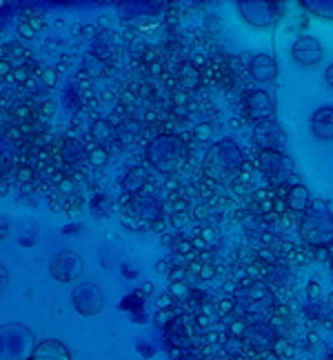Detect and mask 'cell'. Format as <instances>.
Instances as JSON below:
<instances>
[{"instance_id": "4316f807", "label": "cell", "mask_w": 333, "mask_h": 360, "mask_svg": "<svg viewBox=\"0 0 333 360\" xmlns=\"http://www.w3.org/2000/svg\"><path fill=\"white\" fill-rule=\"evenodd\" d=\"M296 243L294 240H287V238H282V243H280V247H278V256H285V258H289L291 254L296 252Z\"/></svg>"}, {"instance_id": "d4e9b609", "label": "cell", "mask_w": 333, "mask_h": 360, "mask_svg": "<svg viewBox=\"0 0 333 360\" xmlns=\"http://www.w3.org/2000/svg\"><path fill=\"white\" fill-rule=\"evenodd\" d=\"M229 336H225V334H220V331H214V329H209V331H204V342L209 345H218V342H225Z\"/></svg>"}, {"instance_id": "603a6c76", "label": "cell", "mask_w": 333, "mask_h": 360, "mask_svg": "<svg viewBox=\"0 0 333 360\" xmlns=\"http://www.w3.org/2000/svg\"><path fill=\"white\" fill-rule=\"evenodd\" d=\"M107 151L103 149V147H96L91 154H89V160H91V165H96V167H100V165H105L107 162Z\"/></svg>"}, {"instance_id": "9a60e30c", "label": "cell", "mask_w": 333, "mask_h": 360, "mask_svg": "<svg viewBox=\"0 0 333 360\" xmlns=\"http://www.w3.org/2000/svg\"><path fill=\"white\" fill-rule=\"evenodd\" d=\"M233 311H235V298H231V296H222V298L216 300V314H218L220 318H225V316H229V314H233Z\"/></svg>"}, {"instance_id": "f907efd6", "label": "cell", "mask_w": 333, "mask_h": 360, "mask_svg": "<svg viewBox=\"0 0 333 360\" xmlns=\"http://www.w3.org/2000/svg\"><path fill=\"white\" fill-rule=\"evenodd\" d=\"M307 342L309 345H318V342H320V334H318V331H309V334H307Z\"/></svg>"}, {"instance_id": "8fae6325", "label": "cell", "mask_w": 333, "mask_h": 360, "mask_svg": "<svg viewBox=\"0 0 333 360\" xmlns=\"http://www.w3.org/2000/svg\"><path fill=\"white\" fill-rule=\"evenodd\" d=\"M278 252L275 249H269V247H258L256 249V260H260L265 267H275L278 265Z\"/></svg>"}, {"instance_id": "db71d44e", "label": "cell", "mask_w": 333, "mask_h": 360, "mask_svg": "<svg viewBox=\"0 0 333 360\" xmlns=\"http://www.w3.org/2000/svg\"><path fill=\"white\" fill-rule=\"evenodd\" d=\"M180 185H178V180L176 178H171V180H166V189H169V191H176Z\"/></svg>"}, {"instance_id": "7c38bea8", "label": "cell", "mask_w": 333, "mask_h": 360, "mask_svg": "<svg viewBox=\"0 0 333 360\" xmlns=\"http://www.w3.org/2000/svg\"><path fill=\"white\" fill-rule=\"evenodd\" d=\"M191 134H193V138H196L198 143H209L214 138V124L211 122H198Z\"/></svg>"}, {"instance_id": "c3c4849f", "label": "cell", "mask_w": 333, "mask_h": 360, "mask_svg": "<svg viewBox=\"0 0 333 360\" xmlns=\"http://www.w3.org/2000/svg\"><path fill=\"white\" fill-rule=\"evenodd\" d=\"M196 321H198V325H200V327H204V329L211 325V318L207 316V314H202V311L198 314V318H196Z\"/></svg>"}, {"instance_id": "6da1fadb", "label": "cell", "mask_w": 333, "mask_h": 360, "mask_svg": "<svg viewBox=\"0 0 333 360\" xmlns=\"http://www.w3.org/2000/svg\"><path fill=\"white\" fill-rule=\"evenodd\" d=\"M300 238L307 247H329L333 243V216L331 212L318 214L307 210L300 218Z\"/></svg>"}, {"instance_id": "7dc6e473", "label": "cell", "mask_w": 333, "mask_h": 360, "mask_svg": "<svg viewBox=\"0 0 333 360\" xmlns=\"http://www.w3.org/2000/svg\"><path fill=\"white\" fill-rule=\"evenodd\" d=\"M242 124H244V118H242V116H233V118L229 120V127H231V129H240Z\"/></svg>"}, {"instance_id": "836d02e7", "label": "cell", "mask_w": 333, "mask_h": 360, "mask_svg": "<svg viewBox=\"0 0 333 360\" xmlns=\"http://www.w3.org/2000/svg\"><path fill=\"white\" fill-rule=\"evenodd\" d=\"M156 304H158V309H169V307H171V304H174V296H171L169 292H166V294L158 296Z\"/></svg>"}, {"instance_id": "e575fe53", "label": "cell", "mask_w": 333, "mask_h": 360, "mask_svg": "<svg viewBox=\"0 0 333 360\" xmlns=\"http://www.w3.org/2000/svg\"><path fill=\"white\" fill-rule=\"evenodd\" d=\"M231 191L235 193V196H247V193H249V187H247L244 183H240L238 178H235L233 183H231Z\"/></svg>"}, {"instance_id": "ac0fdd59", "label": "cell", "mask_w": 333, "mask_h": 360, "mask_svg": "<svg viewBox=\"0 0 333 360\" xmlns=\"http://www.w3.org/2000/svg\"><path fill=\"white\" fill-rule=\"evenodd\" d=\"M247 329H249V325H247L244 318H235V321L229 325V336H233V338H242V336L247 334Z\"/></svg>"}, {"instance_id": "f6af8a7d", "label": "cell", "mask_w": 333, "mask_h": 360, "mask_svg": "<svg viewBox=\"0 0 333 360\" xmlns=\"http://www.w3.org/2000/svg\"><path fill=\"white\" fill-rule=\"evenodd\" d=\"M260 220H262V223H275V225H278V220H280V216H278L275 212H269V214H265V216H260Z\"/></svg>"}, {"instance_id": "484cf974", "label": "cell", "mask_w": 333, "mask_h": 360, "mask_svg": "<svg viewBox=\"0 0 333 360\" xmlns=\"http://www.w3.org/2000/svg\"><path fill=\"white\" fill-rule=\"evenodd\" d=\"M320 296H322V287H320V283H318V281H311V283L307 285V298H309L311 302H315V300H320Z\"/></svg>"}, {"instance_id": "9c48e42d", "label": "cell", "mask_w": 333, "mask_h": 360, "mask_svg": "<svg viewBox=\"0 0 333 360\" xmlns=\"http://www.w3.org/2000/svg\"><path fill=\"white\" fill-rule=\"evenodd\" d=\"M287 207H289V212L291 214H304L309 210V202H311V193L309 189L304 187V185H291L289 187V193H287V198H285Z\"/></svg>"}, {"instance_id": "30bf717a", "label": "cell", "mask_w": 333, "mask_h": 360, "mask_svg": "<svg viewBox=\"0 0 333 360\" xmlns=\"http://www.w3.org/2000/svg\"><path fill=\"white\" fill-rule=\"evenodd\" d=\"M36 360H69V352H67L65 345L49 340V342H43L38 347Z\"/></svg>"}, {"instance_id": "680465c9", "label": "cell", "mask_w": 333, "mask_h": 360, "mask_svg": "<svg viewBox=\"0 0 333 360\" xmlns=\"http://www.w3.org/2000/svg\"><path fill=\"white\" fill-rule=\"evenodd\" d=\"M143 292H145V294H151V292H154V285H151V283H145Z\"/></svg>"}, {"instance_id": "6f0895ef", "label": "cell", "mask_w": 333, "mask_h": 360, "mask_svg": "<svg viewBox=\"0 0 333 360\" xmlns=\"http://www.w3.org/2000/svg\"><path fill=\"white\" fill-rule=\"evenodd\" d=\"M162 243L164 245H176V238L174 236H162Z\"/></svg>"}, {"instance_id": "91938a15", "label": "cell", "mask_w": 333, "mask_h": 360, "mask_svg": "<svg viewBox=\"0 0 333 360\" xmlns=\"http://www.w3.org/2000/svg\"><path fill=\"white\" fill-rule=\"evenodd\" d=\"M60 189L63 191H72V183H69V180H65V183L60 185Z\"/></svg>"}, {"instance_id": "5b68a950", "label": "cell", "mask_w": 333, "mask_h": 360, "mask_svg": "<svg viewBox=\"0 0 333 360\" xmlns=\"http://www.w3.org/2000/svg\"><path fill=\"white\" fill-rule=\"evenodd\" d=\"M254 143L260 149H278V151H285L287 147V136L282 131L280 124L273 120H262L254 124Z\"/></svg>"}, {"instance_id": "f5cc1de1", "label": "cell", "mask_w": 333, "mask_h": 360, "mask_svg": "<svg viewBox=\"0 0 333 360\" xmlns=\"http://www.w3.org/2000/svg\"><path fill=\"white\" fill-rule=\"evenodd\" d=\"M202 65H207V56H202V53H198V56L196 58H193V67H202Z\"/></svg>"}, {"instance_id": "3957f363", "label": "cell", "mask_w": 333, "mask_h": 360, "mask_svg": "<svg viewBox=\"0 0 333 360\" xmlns=\"http://www.w3.org/2000/svg\"><path fill=\"white\" fill-rule=\"evenodd\" d=\"M235 7H238L240 16L256 30H267V27L275 25L278 16H280L278 3H238Z\"/></svg>"}, {"instance_id": "be15d7a7", "label": "cell", "mask_w": 333, "mask_h": 360, "mask_svg": "<svg viewBox=\"0 0 333 360\" xmlns=\"http://www.w3.org/2000/svg\"><path fill=\"white\" fill-rule=\"evenodd\" d=\"M329 304H331V307H333V292L329 294Z\"/></svg>"}, {"instance_id": "ffe728a7", "label": "cell", "mask_w": 333, "mask_h": 360, "mask_svg": "<svg viewBox=\"0 0 333 360\" xmlns=\"http://www.w3.org/2000/svg\"><path fill=\"white\" fill-rule=\"evenodd\" d=\"M222 345H225V352H227L229 356H240L242 349H244V347H242V340H240V338H233V336H229Z\"/></svg>"}, {"instance_id": "277c9868", "label": "cell", "mask_w": 333, "mask_h": 360, "mask_svg": "<svg viewBox=\"0 0 333 360\" xmlns=\"http://www.w3.org/2000/svg\"><path fill=\"white\" fill-rule=\"evenodd\" d=\"M291 58L300 67H315L325 58V47L313 36H298L291 45Z\"/></svg>"}, {"instance_id": "ee69618b", "label": "cell", "mask_w": 333, "mask_h": 360, "mask_svg": "<svg viewBox=\"0 0 333 360\" xmlns=\"http://www.w3.org/2000/svg\"><path fill=\"white\" fill-rule=\"evenodd\" d=\"M151 229L158 231V233H164L166 231V223H164L162 218H158V220H154V223H151Z\"/></svg>"}, {"instance_id": "e0dca14e", "label": "cell", "mask_w": 333, "mask_h": 360, "mask_svg": "<svg viewBox=\"0 0 333 360\" xmlns=\"http://www.w3.org/2000/svg\"><path fill=\"white\" fill-rule=\"evenodd\" d=\"M211 207L207 205V202H198L196 207H193V212H191V216L198 220V223H207V220H211Z\"/></svg>"}, {"instance_id": "4dcf8cb0", "label": "cell", "mask_w": 333, "mask_h": 360, "mask_svg": "<svg viewBox=\"0 0 333 360\" xmlns=\"http://www.w3.org/2000/svg\"><path fill=\"white\" fill-rule=\"evenodd\" d=\"M235 292H240V287H238V283H235V281H225V283H222V296H231L233 298V294Z\"/></svg>"}, {"instance_id": "ba28073f", "label": "cell", "mask_w": 333, "mask_h": 360, "mask_svg": "<svg viewBox=\"0 0 333 360\" xmlns=\"http://www.w3.org/2000/svg\"><path fill=\"white\" fill-rule=\"evenodd\" d=\"M311 131L318 141H333V107H320L311 116Z\"/></svg>"}, {"instance_id": "d6986e66", "label": "cell", "mask_w": 333, "mask_h": 360, "mask_svg": "<svg viewBox=\"0 0 333 360\" xmlns=\"http://www.w3.org/2000/svg\"><path fill=\"white\" fill-rule=\"evenodd\" d=\"M271 292H269V287L262 283V281H258L252 289H249V298L252 300H262V298H267Z\"/></svg>"}, {"instance_id": "7a4b0ae2", "label": "cell", "mask_w": 333, "mask_h": 360, "mask_svg": "<svg viewBox=\"0 0 333 360\" xmlns=\"http://www.w3.org/2000/svg\"><path fill=\"white\" fill-rule=\"evenodd\" d=\"M258 165L262 174H265L271 183L282 185L285 183V176H291L296 169L294 160H291L285 151H278V149H260L258 151Z\"/></svg>"}, {"instance_id": "9f6ffc18", "label": "cell", "mask_w": 333, "mask_h": 360, "mask_svg": "<svg viewBox=\"0 0 333 360\" xmlns=\"http://www.w3.org/2000/svg\"><path fill=\"white\" fill-rule=\"evenodd\" d=\"M45 78H47V85H53V82H56V74L53 72H47Z\"/></svg>"}, {"instance_id": "94428289", "label": "cell", "mask_w": 333, "mask_h": 360, "mask_svg": "<svg viewBox=\"0 0 333 360\" xmlns=\"http://www.w3.org/2000/svg\"><path fill=\"white\" fill-rule=\"evenodd\" d=\"M171 356H174V358H180V356H183V354H180V349L176 347V349H171Z\"/></svg>"}, {"instance_id": "7402d4cb", "label": "cell", "mask_w": 333, "mask_h": 360, "mask_svg": "<svg viewBox=\"0 0 333 360\" xmlns=\"http://www.w3.org/2000/svg\"><path fill=\"white\" fill-rule=\"evenodd\" d=\"M196 236H200V238H204L209 245H214V243H216V238H218V231H216V227H214V225H204V227L196 229Z\"/></svg>"}, {"instance_id": "f1b7e54d", "label": "cell", "mask_w": 333, "mask_h": 360, "mask_svg": "<svg viewBox=\"0 0 333 360\" xmlns=\"http://www.w3.org/2000/svg\"><path fill=\"white\" fill-rule=\"evenodd\" d=\"M309 210H311V212H318V214H327V212H329V202H327L325 198H311Z\"/></svg>"}, {"instance_id": "6125c7cd", "label": "cell", "mask_w": 333, "mask_h": 360, "mask_svg": "<svg viewBox=\"0 0 333 360\" xmlns=\"http://www.w3.org/2000/svg\"><path fill=\"white\" fill-rule=\"evenodd\" d=\"M329 256H331V260H333V243L329 245Z\"/></svg>"}, {"instance_id": "f35d334b", "label": "cell", "mask_w": 333, "mask_h": 360, "mask_svg": "<svg viewBox=\"0 0 333 360\" xmlns=\"http://www.w3.org/2000/svg\"><path fill=\"white\" fill-rule=\"evenodd\" d=\"M242 278H249L247 276V269H244V265H238L233 271H231V281H235V283H240Z\"/></svg>"}, {"instance_id": "8d00e7d4", "label": "cell", "mask_w": 333, "mask_h": 360, "mask_svg": "<svg viewBox=\"0 0 333 360\" xmlns=\"http://www.w3.org/2000/svg\"><path fill=\"white\" fill-rule=\"evenodd\" d=\"M273 212H275L278 216H285V214H289V207H287V202H285L282 198H275V200H273Z\"/></svg>"}, {"instance_id": "681fc988", "label": "cell", "mask_w": 333, "mask_h": 360, "mask_svg": "<svg viewBox=\"0 0 333 360\" xmlns=\"http://www.w3.org/2000/svg\"><path fill=\"white\" fill-rule=\"evenodd\" d=\"M156 269H158L160 274H169V271H171V265H169V260H160L158 265H156Z\"/></svg>"}, {"instance_id": "44dd1931", "label": "cell", "mask_w": 333, "mask_h": 360, "mask_svg": "<svg viewBox=\"0 0 333 360\" xmlns=\"http://www.w3.org/2000/svg\"><path fill=\"white\" fill-rule=\"evenodd\" d=\"M169 294L174 296V298H189V294H191V289H189V285L183 281V283H171L169 285Z\"/></svg>"}, {"instance_id": "cb8c5ba5", "label": "cell", "mask_w": 333, "mask_h": 360, "mask_svg": "<svg viewBox=\"0 0 333 360\" xmlns=\"http://www.w3.org/2000/svg\"><path fill=\"white\" fill-rule=\"evenodd\" d=\"M260 167L258 165V158H242L240 162V174H247V176H254V172Z\"/></svg>"}, {"instance_id": "d6a6232c", "label": "cell", "mask_w": 333, "mask_h": 360, "mask_svg": "<svg viewBox=\"0 0 333 360\" xmlns=\"http://www.w3.org/2000/svg\"><path fill=\"white\" fill-rule=\"evenodd\" d=\"M176 252H178L180 256H191V254H193V245H191V240H180V243L176 245Z\"/></svg>"}, {"instance_id": "7bdbcfd3", "label": "cell", "mask_w": 333, "mask_h": 360, "mask_svg": "<svg viewBox=\"0 0 333 360\" xmlns=\"http://www.w3.org/2000/svg\"><path fill=\"white\" fill-rule=\"evenodd\" d=\"M202 262L200 260H189V267H187V271H191V274H196V276H200V271H202Z\"/></svg>"}, {"instance_id": "74e56055", "label": "cell", "mask_w": 333, "mask_h": 360, "mask_svg": "<svg viewBox=\"0 0 333 360\" xmlns=\"http://www.w3.org/2000/svg\"><path fill=\"white\" fill-rule=\"evenodd\" d=\"M189 101H191V98H189V94H187V91H176V94H174V103L180 105V107H187Z\"/></svg>"}, {"instance_id": "60d3db41", "label": "cell", "mask_w": 333, "mask_h": 360, "mask_svg": "<svg viewBox=\"0 0 333 360\" xmlns=\"http://www.w3.org/2000/svg\"><path fill=\"white\" fill-rule=\"evenodd\" d=\"M273 314H275V316H280V318H289V316H291V307H289V304H275V307H273Z\"/></svg>"}, {"instance_id": "d590c367", "label": "cell", "mask_w": 333, "mask_h": 360, "mask_svg": "<svg viewBox=\"0 0 333 360\" xmlns=\"http://www.w3.org/2000/svg\"><path fill=\"white\" fill-rule=\"evenodd\" d=\"M187 223H189V216H187V214H174V216H171V225H174L176 229H183Z\"/></svg>"}, {"instance_id": "bcb514c9", "label": "cell", "mask_w": 333, "mask_h": 360, "mask_svg": "<svg viewBox=\"0 0 333 360\" xmlns=\"http://www.w3.org/2000/svg\"><path fill=\"white\" fill-rule=\"evenodd\" d=\"M325 82H327V85L333 89V63L325 69Z\"/></svg>"}, {"instance_id": "5bb4252c", "label": "cell", "mask_w": 333, "mask_h": 360, "mask_svg": "<svg viewBox=\"0 0 333 360\" xmlns=\"http://www.w3.org/2000/svg\"><path fill=\"white\" fill-rule=\"evenodd\" d=\"M258 240H260V247H269V249H275V252H278V247H280V243H282V238L278 236L273 229H262Z\"/></svg>"}, {"instance_id": "ab89813d", "label": "cell", "mask_w": 333, "mask_h": 360, "mask_svg": "<svg viewBox=\"0 0 333 360\" xmlns=\"http://www.w3.org/2000/svg\"><path fill=\"white\" fill-rule=\"evenodd\" d=\"M198 260L202 262V265H214V260H216V254L211 252V249H207V252L198 254Z\"/></svg>"}, {"instance_id": "4fadbf2b", "label": "cell", "mask_w": 333, "mask_h": 360, "mask_svg": "<svg viewBox=\"0 0 333 360\" xmlns=\"http://www.w3.org/2000/svg\"><path fill=\"white\" fill-rule=\"evenodd\" d=\"M271 352H273L278 358H291V356H294V352H296V349H294V345H291L287 338H282V336H280V338H275V340H273Z\"/></svg>"}, {"instance_id": "2e32d148", "label": "cell", "mask_w": 333, "mask_h": 360, "mask_svg": "<svg viewBox=\"0 0 333 360\" xmlns=\"http://www.w3.org/2000/svg\"><path fill=\"white\" fill-rule=\"evenodd\" d=\"M143 183H145V174L141 172V169H136V172H131L127 178H124V189H129V191H138L143 187Z\"/></svg>"}, {"instance_id": "83f0119b", "label": "cell", "mask_w": 333, "mask_h": 360, "mask_svg": "<svg viewBox=\"0 0 333 360\" xmlns=\"http://www.w3.org/2000/svg\"><path fill=\"white\" fill-rule=\"evenodd\" d=\"M187 267L185 265H178V267H171V271L166 274L171 278V283H183V278H187Z\"/></svg>"}, {"instance_id": "1f68e13d", "label": "cell", "mask_w": 333, "mask_h": 360, "mask_svg": "<svg viewBox=\"0 0 333 360\" xmlns=\"http://www.w3.org/2000/svg\"><path fill=\"white\" fill-rule=\"evenodd\" d=\"M313 260L318 262H329L331 256H329V247H315L313 249Z\"/></svg>"}, {"instance_id": "8992f818", "label": "cell", "mask_w": 333, "mask_h": 360, "mask_svg": "<svg viewBox=\"0 0 333 360\" xmlns=\"http://www.w3.org/2000/svg\"><path fill=\"white\" fill-rule=\"evenodd\" d=\"M244 103H247V109H244L247 118H252L256 122L273 120L275 118V105H273L271 96L267 91H260V89L249 91L244 96Z\"/></svg>"}, {"instance_id": "f546056e", "label": "cell", "mask_w": 333, "mask_h": 360, "mask_svg": "<svg viewBox=\"0 0 333 360\" xmlns=\"http://www.w3.org/2000/svg\"><path fill=\"white\" fill-rule=\"evenodd\" d=\"M216 276H218V269H216V265H204L198 278H200V281H204V283H209V281H214V278H216Z\"/></svg>"}, {"instance_id": "52a82bcc", "label": "cell", "mask_w": 333, "mask_h": 360, "mask_svg": "<svg viewBox=\"0 0 333 360\" xmlns=\"http://www.w3.org/2000/svg\"><path fill=\"white\" fill-rule=\"evenodd\" d=\"M249 76H252L256 82H262V85H271V82L278 78V63L269 53H256L252 65L247 67Z\"/></svg>"}, {"instance_id": "e7e4bbea", "label": "cell", "mask_w": 333, "mask_h": 360, "mask_svg": "<svg viewBox=\"0 0 333 360\" xmlns=\"http://www.w3.org/2000/svg\"><path fill=\"white\" fill-rule=\"evenodd\" d=\"M329 327H331V329H333V318H331V321H329Z\"/></svg>"}, {"instance_id": "b9f144b4", "label": "cell", "mask_w": 333, "mask_h": 360, "mask_svg": "<svg viewBox=\"0 0 333 360\" xmlns=\"http://www.w3.org/2000/svg\"><path fill=\"white\" fill-rule=\"evenodd\" d=\"M200 196V187H196V185H189V187H185V198L189 200V198H198Z\"/></svg>"}, {"instance_id": "11a10c76", "label": "cell", "mask_w": 333, "mask_h": 360, "mask_svg": "<svg viewBox=\"0 0 333 360\" xmlns=\"http://www.w3.org/2000/svg\"><path fill=\"white\" fill-rule=\"evenodd\" d=\"M187 109H189V112H198V109H200V105H198L196 101H189Z\"/></svg>"}, {"instance_id": "816d5d0a", "label": "cell", "mask_w": 333, "mask_h": 360, "mask_svg": "<svg viewBox=\"0 0 333 360\" xmlns=\"http://www.w3.org/2000/svg\"><path fill=\"white\" fill-rule=\"evenodd\" d=\"M256 283H258V281H254V278H242V281L238 283V287H240V289H252Z\"/></svg>"}]
</instances>
